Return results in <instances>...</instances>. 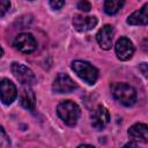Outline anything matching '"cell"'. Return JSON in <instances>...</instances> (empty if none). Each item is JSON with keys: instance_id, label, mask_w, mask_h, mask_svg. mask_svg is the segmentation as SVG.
I'll return each instance as SVG.
<instances>
[{"instance_id": "cell-1", "label": "cell", "mask_w": 148, "mask_h": 148, "mask_svg": "<svg viewBox=\"0 0 148 148\" xmlns=\"http://www.w3.org/2000/svg\"><path fill=\"white\" fill-rule=\"evenodd\" d=\"M57 113L60 119L68 126H75L80 118V108L72 101H62L57 106Z\"/></svg>"}, {"instance_id": "cell-2", "label": "cell", "mask_w": 148, "mask_h": 148, "mask_svg": "<svg viewBox=\"0 0 148 148\" xmlns=\"http://www.w3.org/2000/svg\"><path fill=\"white\" fill-rule=\"evenodd\" d=\"M113 97L125 106H132L136 101V92L134 88L127 83H113L111 86Z\"/></svg>"}, {"instance_id": "cell-3", "label": "cell", "mask_w": 148, "mask_h": 148, "mask_svg": "<svg viewBox=\"0 0 148 148\" xmlns=\"http://www.w3.org/2000/svg\"><path fill=\"white\" fill-rule=\"evenodd\" d=\"M72 69L77 74L80 79H82L88 84H94L98 77L97 68L87 61H82V60L73 61Z\"/></svg>"}, {"instance_id": "cell-4", "label": "cell", "mask_w": 148, "mask_h": 148, "mask_svg": "<svg viewBox=\"0 0 148 148\" xmlns=\"http://www.w3.org/2000/svg\"><path fill=\"white\" fill-rule=\"evenodd\" d=\"M10 69H12L13 75L16 77V80L20 81L23 86H30L36 80L35 74L32 73V71L30 68H28L27 66L22 65V64L13 62Z\"/></svg>"}, {"instance_id": "cell-5", "label": "cell", "mask_w": 148, "mask_h": 148, "mask_svg": "<svg viewBox=\"0 0 148 148\" xmlns=\"http://www.w3.org/2000/svg\"><path fill=\"white\" fill-rule=\"evenodd\" d=\"M76 87H77L76 83L74 82V80L69 75L60 73L57 75V77L53 81L52 90L57 94H67V92L75 90Z\"/></svg>"}, {"instance_id": "cell-6", "label": "cell", "mask_w": 148, "mask_h": 148, "mask_svg": "<svg viewBox=\"0 0 148 148\" xmlns=\"http://www.w3.org/2000/svg\"><path fill=\"white\" fill-rule=\"evenodd\" d=\"M14 46L15 49H17L18 51L23 53H31L36 50L37 43H36L35 37L31 34L23 32L16 36V38L14 39Z\"/></svg>"}, {"instance_id": "cell-7", "label": "cell", "mask_w": 148, "mask_h": 148, "mask_svg": "<svg viewBox=\"0 0 148 148\" xmlns=\"http://www.w3.org/2000/svg\"><path fill=\"white\" fill-rule=\"evenodd\" d=\"M114 47H116L117 57L123 61L131 59L134 53V45L127 37H120L117 40Z\"/></svg>"}, {"instance_id": "cell-8", "label": "cell", "mask_w": 148, "mask_h": 148, "mask_svg": "<svg viewBox=\"0 0 148 148\" xmlns=\"http://www.w3.org/2000/svg\"><path fill=\"white\" fill-rule=\"evenodd\" d=\"M110 121V113L106 108L99 105L91 113V125L97 131L103 130Z\"/></svg>"}, {"instance_id": "cell-9", "label": "cell", "mask_w": 148, "mask_h": 148, "mask_svg": "<svg viewBox=\"0 0 148 148\" xmlns=\"http://www.w3.org/2000/svg\"><path fill=\"white\" fill-rule=\"evenodd\" d=\"M0 87H1V102L6 105L12 104L17 96V90L15 84L8 79H2Z\"/></svg>"}, {"instance_id": "cell-10", "label": "cell", "mask_w": 148, "mask_h": 148, "mask_svg": "<svg viewBox=\"0 0 148 148\" xmlns=\"http://www.w3.org/2000/svg\"><path fill=\"white\" fill-rule=\"evenodd\" d=\"M127 134L132 141L148 143V125L146 124H141V123L134 124L133 126L130 127Z\"/></svg>"}, {"instance_id": "cell-11", "label": "cell", "mask_w": 148, "mask_h": 148, "mask_svg": "<svg viewBox=\"0 0 148 148\" xmlns=\"http://www.w3.org/2000/svg\"><path fill=\"white\" fill-rule=\"evenodd\" d=\"M73 25L77 31H81V32L89 31L97 25V18L95 16L75 15L73 17Z\"/></svg>"}, {"instance_id": "cell-12", "label": "cell", "mask_w": 148, "mask_h": 148, "mask_svg": "<svg viewBox=\"0 0 148 148\" xmlns=\"http://www.w3.org/2000/svg\"><path fill=\"white\" fill-rule=\"evenodd\" d=\"M112 37H113V28L109 24L102 27L97 35H96V39L99 44V46L103 50H109L112 46Z\"/></svg>"}, {"instance_id": "cell-13", "label": "cell", "mask_w": 148, "mask_h": 148, "mask_svg": "<svg viewBox=\"0 0 148 148\" xmlns=\"http://www.w3.org/2000/svg\"><path fill=\"white\" fill-rule=\"evenodd\" d=\"M127 23L131 25L148 24V3H145L139 10L132 13L127 18Z\"/></svg>"}, {"instance_id": "cell-14", "label": "cell", "mask_w": 148, "mask_h": 148, "mask_svg": "<svg viewBox=\"0 0 148 148\" xmlns=\"http://www.w3.org/2000/svg\"><path fill=\"white\" fill-rule=\"evenodd\" d=\"M20 102H21V105H22L24 109L30 110V111L35 110L36 97H35L34 91L29 88V86L22 88L21 94H20Z\"/></svg>"}, {"instance_id": "cell-15", "label": "cell", "mask_w": 148, "mask_h": 148, "mask_svg": "<svg viewBox=\"0 0 148 148\" xmlns=\"http://www.w3.org/2000/svg\"><path fill=\"white\" fill-rule=\"evenodd\" d=\"M125 0H105L104 1V12L108 15H114L124 6Z\"/></svg>"}, {"instance_id": "cell-16", "label": "cell", "mask_w": 148, "mask_h": 148, "mask_svg": "<svg viewBox=\"0 0 148 148\" xmlns=\"http://www.w3.org/2000/svg\"><path fill=\"white\" fill-rule=\"evenodd\" d=\"M77 8H79L80 10L87 13V12H89V10L91 9V6H90L89 1H87V0H81V1H79V3H77Z\"/></svg>"}, {"instance_id": "cell-17", "label": "cell", "mask_w": 148, "mask_h": 148, "mask_svg": "<svg viewBox=\"0 0 148 148\" xmlns=\"http://www.w3.org/2000/svg\"><path fill=\"white\" fill-rule=\"evenodd\" d=\"M9 7H10L9 0H0V15L3 16L5 13L9 9Z\"/></svg>"}, {"instance_id": "cell-18", "label": "cell", "mask_w": 148, "mask_h": 148, "mask_svg": "<svg viewBox=\"0 0 148 148\" xmlns=\"http://www.w3.org/2000/svg\"><path fill=\"white\" fill-rule=\"evenodd\" d=\"M49 2H50V6L56 10L60 9L65 5V0H49Z\"/></svg>"}, {"instance_id": "cell-19", "label": "cell", "mask_w": 148, "mask_h": 148, "mask_svg": "<svg viewBox=\"0 0 148 148\" xmlns=\"http://www.w3.org/2000/svg\"><path fill=\"white\" fill-rule=\"evenodd\" d=\"M0 132H1V140H0V145H1V147H6V141H8V142H10L9 140H7L8 138H7V135H6V133H5V130H3V127H1L0 128Z\"/></svg>"}, {"instance_id": "cell-20", "label": "cell", "mask_w": 148, "mask_h": 148, "mask_svg": "<svg viewBox=\"0 0 148 148\" xmlns=\"http://www.w3.org/2000/svg\"><path fill=\"white\" fill-rule=\"evenodd\" d=\"M139 69H140V72H141L146 77H148V64H147V62H142V64H140Z\"/></svg>"}, {"instance_id": "cell-21", "label": "cell", "mask_w": 148, "mask_h": 148, "mask_svg": "<svg viewBox=\"0 0 148 148\" xmlns=\"http://www.w3.org/2000/svg\"><path fill=\"white\" fill-rule=\"evenodd\" d=\"M128 146H136V143H133V142H128L125 145V147H128Z\"/></svg>"}, {"instance_id": "cell-22", "label": "cell", "mask_w": 148, "mask_h": 148, "mask_svg": "<svg viewBox=\"0 0 148 148\" xmlns=\"http://www.w3.org/2000/svg\"><path fill=\"white\" fill-rule=\"evenodd\" d=\"M143 49H145V51H147V52H148V40H147V45H145V44H143Z\"/></svg>"}]
</instances>
